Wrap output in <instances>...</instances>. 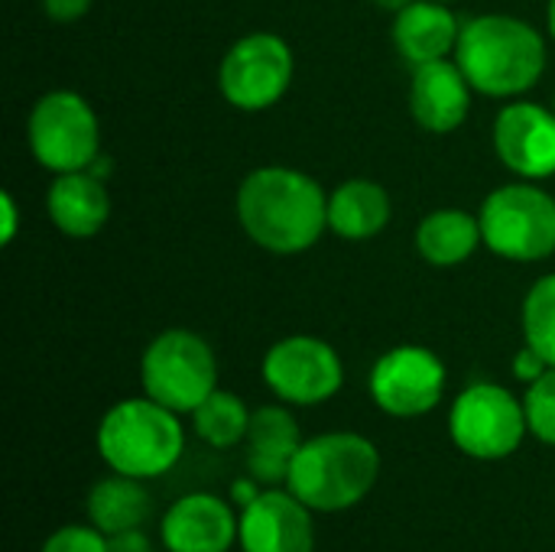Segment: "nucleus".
Wrapping results in <instances>:
<instances>
[{"instance_id":"473e14b6","label":"nucleus","mask_w":555,"mask_h":552,"mask_svg":"<svg viewBox=\"0 0 555 552\" xmlns=\"http://www.w3.org/2000/svg\"><path fill=\"white\" fill-rule=\"evenodd\" d=\"M446 3H449V0H446Z\"/></svg>"},{"instance_id":"f8f14e48","label":"nucleus","mask_w":555,"mask_h":552,"mask_svg":"<svg viewBox=\"0 0 555 552\" xmlns=\"http://www.w3.org/2000/svg\"><path fill=\"white\" fill-rule=\"evenodd\" d=\"M244 552H315L312 511L286 488H263L237 514Z\"/></svg>"},{"instance_id":"7ed1b4c3","label":"nucleus","mask_w":555,"mask_h":552,"mask_svg":"<svg viewBox=\"0 0 555 552\" xmlns=\"http://www.w3.org/2000/svg\"><path fill=\"white\" fill-rule=\"evenodd\" d=\"M380 475V452L358 433H322L299 446L286 488L319 514H338L364 501Z\"/></svg>"},{"instance_id":"dca6fc26","label":"nucleus","mask_w":555,"mask_h":552,"mask_svg":"<svg viewBox=\"0 0 555 552\" xmlns=\"http://www.w3.org/2000/svg\"><path fill=\"white\" fill-rule=\"evenodd\" d=\"M247 475L257 485H286L293 459L302 446L299 423L286 407H260L250 413L247 429Z\"/></svg>"},{"instance_id":"b1692460","label":"nucleus","mask_w":555,"mask_h":552,"mask_svg":"<svg viewBox=\"0 0 555 552\" xmlns=\"http://www.w3.org/2000/svg\"><path fill=\"white\" fill-rule=\"evenodd\" d=\"M524 413H527V429L540 442L555 446V368H550L533 384H527Z\"/></svg>"},{"instance_id":"6e6552de","label":"nucleus","mask_w":555,"mask_h":552,"mask_svg":"<svg viewBox=\"0 0 555 552\" xmlns=\"http://www.w3.org/2000/svg\"><path fill=\"white\" fill-rule=\"evenodd\" d=\"M452 442L478 462H498L520 449L527 429L524 400L498 384L465 387L449 413Z\"/></svg>"},{"instance_id":"412c9836","label":"nucleus","mask_w":555,"mask_h":552,"mask_svg":"<svg viewBox=\"0 0 555 552\" xmlns=\"http://www.w3.org/2000/svg\"><path fill=\"white\" fill-rule=\"evenodd\" d=\"M88 517L107 537L124 534V530H137L150 517V491L143 488L140 478L114 472L111 478H101L91 488V495H88Z\"/></svg>"},{"instance_id":"20e7f679","label":"nucleus","mask_w":555,"mask_h":552,"mask_svg":"<svg viewBox=\"0 0 555 552\" xmlns=\"http://www.w3.org/2000/svg\"><path fill=\"white\" fill-rule=\"evenodd\" d=\"M185 433L179 413L150 397L114 403L98 426V452L111 472L130 478H159L182 459Z\"/></svg>"},{"instance_id":"9d476101","label":"nucleus","mask_w":555,"mask_h":552,"mask_svg":"<svg viewBox=\"0 0 555 552\" xmlns=\"http://www.w3.org/2000/svg\"><path fill=\"white\" fill-rule=\"evenodd\" d=\"M260 371L267 387L293 407H319L345 384V364L338 351L315 335H289L276 342Z\"/></svg>"},{"instance_id":"7c9ffc66","label":"nucleus","mask_w":555,"mask_h":552,"mask_svg":"<svg viewBox=\"0 0 555 552\" xmlns=\"http://www.w3.org/2000/svg\"><path fill=\"white\" fill-rule=\"evenodd\" d=\"M380 10H390V13H400V10H406L410 3H416V0H374Z\"/></svg>"},{"instance_id":"f03ea898","label":"nucleus","mask_w":555,"mask_h":552,"mask_svg":"<svg viewBox=\"0 0 555 552\" xmlns=\"http://www.w3.org/2000/svg\"><path fill=\"white\" fill-rule=\"evenodd\" d=\"M455 62L468 85L488 98H517L546 72V39L527 20L485 13L462 23Z\"/></svg>"},{"instance_id":"2f4dec72","label":"nucleus","mask_w":555,"mask_h":552,"mask_svg":"<svg viewBox=\"0 0 555 552\" xmlns=\"http://www.w3.org/2000/svg\"><path fill=\"white\" fill-rule=\"evenodd\" d=\"M546 20H550V33L555 39V0H550V10H546Z\"/></svg>"},{"instance_id":"0eeeda50","label":"nucleus","mask_w":555,"mask_h":552,"mask_svg":"<svg viewBox=\"0 0 555 552\" xmlns=\"http://www.w3.org/2000/svg\"><path fill=\"white\" fill-rule=\"evenodd\" d=\"M26 140L36 163L55 176L91 169L101 156V127L91 104L75 91H49L26 120Z\"/></svg>"},{"instance_id":"4468645a","label":"nucleus","mask_w":555,"mask_h":552,"mask_svg":"<svg viewBox=\"0 0 555 552\" xmlns=\"http://www.w3.org/2000/svg\"><path fill=\"white\" fill-rule=\"evenodd\" d=\"M159 540L169 552H228L237 543V517L228 501L195 491L163 514Z\"/></svg>"},{"instance_id":"5701e85b","label":"nucleus","mask_w":555,"mask_h":552,"mask_svg":"<svg viewBox=\"0 0 555 552\" xmlns=\"http://www.w3.org/2000/svg\"><path fill=\"white\" fill-rule=\"evenodd\" d=\"M524 342L555 368V273L540 277L524 299Z\"/></svg>"},{"instance_id":"c756f323","label":"nucleus","mask_w":555,"mask_h":552,"mask_svg":"<svg viewBox=\"0 0 555 552\" xmlns=\"http://www.w3.org/2000/svg\"><path fill=\"white\" fill-rule=\"evenodd\" d=\"M260 491H263V488H260V485H257V482L247 475L244 482H234V488H231V498H234V504H237V508H247V504H250V501H254Z\"/></svg>"},{"instance_id":"393cba45","label":"nucleus","mask_w":555,"mask_h":552,"mask_svg":"<svg viewBox=\"0 0 555 552\" xmlns=\"http://www.w3.org/2000/svg\"><path fill=\"white\" fill-rule=\"evenodd\" d=\"M42 552H111L107 550V534H101L94 524H68L62 530H55L46 543Z\"/></svg>"},{"instance_id":"39448f33","label":"nucleus","mask_w":555,"mask_h":552,"mask_svg":"<svg viewBox=\"0 0 555 552\" xmlns=\"http://www.w3.org/2000/svg\"><path fill=\"white\" fill-rule=\"evenodd\" d=\"M140 381L150 400L182 416L218 390V361L202 335L189 329H169L146 345Z\"/></svg>"},{"instance_id":"a878e982","label":"nucleus","mask_w":555,"mask_h":552,"mask_svg":"<svg viewBox=\"0 0 555 552\" xmlns=\"http://www.w3.org/2000/svg\"><path fill=\"white\" fill-rule=\"evenodd\" d=\"M546 371H550L546 358H543L537 348H530V345H524L520 355L514 358V374H517V381H524V384H533V381L543 377Z\"/></svg>"},{"instance_id":"1a4fd4ad","label":"nucleus","mask_w":555,"mask_h":552,"mask_svg":"<svg viewBox=\"0 0 555 552\" xmlns=\"http://www.w3.org/2000/svg\"><path fill=\"white\" fill-rule=\"evenodd\" d=\"M293 81V49L276 33L241 36L221 59L218 85L231 107L267 111L273 107Z\"/></svg>"},{"instance_id":"f257e3e1","label":"nucleus","mask_w":555,"mask_h":552,"mask_svg":"<svg viewBox=\"0 0 555 552\" xmlns=\"http://www.w3.org/2000/svg\"><path fill=\"white\" fill-rule=\"evenodd\" d=\"M237 218L257 247L302 254L328 228V195L299 169L260 166L237 189Z\"/></svg>"},{"instance_id":"6ab92c4d","label":"nucleus","mask_w":555,"mask_h":552,"mask_svg":"<svg viewBox=\"0 0 555 552\" xmlns=\"http://www.w3.org/2000/svg\"><path fill=\"white\" fill-rule=\"evenodd\" d=\"M393 205L380 182L348 179L328 195V228L345 241H371L390 224Z\"/></svg>"},{"instance_id":"9b49d317","label":"nucleus","mask_w":555,"mask_h":552,"mask_svg":"<svg viewBox=\"0 0 555 552\" xmlns=\"http://www.w3.org/2000/svg\"><path fill=\"white\" fill-rule=\"evenodd\" d=\"M446 394V364L423 345H400L377 358L371 371L374 403L397 420H416L439 407Z\"/></svg>"},{"instance_id":"c85d7f7f","label":"nucleus","mask_w":555,"mask_h":552,"mask_svg":"<svg viewBox=\"0 0 555 552\" xmlns=\"http://www.w3.org/2000/svg\"><path fill=\"white\" fill-rule=\"evenodd\" d=\"M0 215H3V244H10L13 238H16V202H13V195L10 192H3L0 195Z\"/></svg>"},{"instance_id":"aec40b11","label":"nucleus","mask_w":555,"mask_h":552,"mask_svg":"<svg viewBox=\"0 0 555 552\" xmlns=\"http://www.w3.org/2000/svg\"><path fill=\"white\" fill-rule=\"evenodd\" d=\"M478 244H485L481 221L462 208L429 211L416 228V251L433 267H459L478 251Z\"/></svg>"},{"instance_id":"423d86ee","label":"nucleus","mask_w":555,"mask_h":552,"mask_svg":"<svg viewBox=\"0 0 555 552\" xmlns=\"http://www.w3.org/2000/svg\"><path fill=\"white\" fill-rule=\"evenodd\" d=\"M478 221L485 247L504 260L533 264L555 254V198L530 179L494 189Z\"/></svg>"},{"instance_id":"a211bd4d","label":"nucleus","mask_w":555,"mask_h":552,"mask_svg":"<svg viewBox=\"0 0 555 552\" xmlns=\"http://www.w3.org/2000/svg\"><path fill=\"white\" fill-rule=\"evenodd\" d=\"M459 36L462 23L446 0H416L393 20V46L413 68L455 55Z\"/></svg>"},{"instance_id":"bb28decb","label":"nucleus","mask_w":555,"mask_h":552,"mask_svg":"<svg viewBox=\"0 0 555 552\" xmlns=\"http://www.w3.org/2000/svg\"><path fill=\"white\" fill-rule=\"evenodd\" d=\"M42 10L49 20H59V23H72L78 16H85L91 10V0H42Z\"/></svg>"},{"instance_id":"f3484780","label":"nucleus","mask_w":555,"mask_h":552,"mask_svg":"<svg viewBox=\"0 0 555 552\" xmlns=\"http://www.w3.org/2000/svg\"><path fill=\"white\" fill-rule=\"evenodd\" d=\"M46 211L52 224L75 241L94 238L111 218V195L91 169L62 172L46 192Z\"/></svg>"},{"instance_id":"cd10ccee","label":"nucleus","mask_w":555,"mask_h":552,"mask_svg":"<svg viewBox=\"0 0 555 552\" xmlns=\"http://www.w3.org/2000/svg\"><path fill=\"white\" fill-rule=\"evenodd\" d=\"M107 550L111 552H153V547H150V540H146L143 527H137V530H124V534H114V537H107Z\"/></svg>"},{"instance_id":"ddd939ff","label":"nucleus","mask_w":555,"mask_h":552,"mask_svg":"<svg viewBox=\"0 0 555 552\" xmlns=\"http://www.w3.org/2000/svg\"><path fill=\"white\" fill-rule=\"evenodd\" d=\"M494 150L520 179L555 176V111L533 101L507 104L494 120Z\"/></svg>"},{"instance_id":"2eb2a0df","label":"nucleus","mask_w":555,"mask_h":552,"mask_svg":"<svg viewBox=\"0 0 555 552\" xmlns=\"http://www.w3.org/2000/svg\"><path fill=\"white\" fill-rule=\"evenodd\" d=\"M472 91L475 88L455 59L416 65L410 81V114L429 133H452L472 111Z\"/></svg>"},{"instance_id":"4be33fe9","label":"nucleus","mask_w":555,"mask_h":552,"mask_svg":"<svg viewBox=\"0 0 555 552\" xmlns=\"http://www.w3.org/2000/svg\"><path fill=\"white\" fill-rule=\"evenodd\" d=\"M192 426L202 442L215 449H231L247 439L250 429V410L244 407L241 397L228 390H215L205 403L192 410Z\"/></svg>"}]
</instances>
